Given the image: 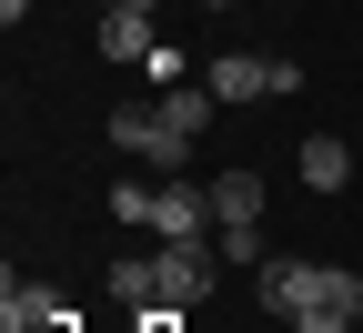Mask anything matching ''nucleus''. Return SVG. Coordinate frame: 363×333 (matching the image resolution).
<instances>
[{"mask_svg":"<svg viewBox=\"0 0 363 333\" xmlns=\"http://www.w3.org/2000/svg\"><path fill=\"white\" fill-rule=\"evenodd\" d=\"M262 313H272V323H363V273L272 253V263H262Z\"/></svg>","mask_w":363,"mask_h":333,"instance_id":"nucleus-1","label":"nucleus"},{"mask_svg":"<svg viewBox=\"0 0 363 333\" xmlns=\"http://www.w3.org/2000/svg\"><path fill=\"white\" fill-rule=\"evenodd\" d=\"M101 141H111L121 162H152V172H182V152H192V131H172V111H162V102H111Z\"/></svg>","mask_w":363,"mask_h":333,"instance_id":"nucleus-2","label":"nucleus"},{"mask_svg":"<svg viewBox=\"0 0 363 333\" xmlns=\"http://www.w3.org/2000/svg\"><path fill=\"white\" fill-rule=\"evenodd\" d=\"M202 81H212V102H283V91H303V61H283V51H222V61H202Z\"/></svg>","mask_w":363,"mask_h":333,"instance_id":"nucleus-3","label":"nucleus"},{"mask_svg":"<svg viewBox=\"0 0 363 333\" xmlns=\"http://www.w3.org/2000/svg\"><path fill=\"white\" fill-rule=\"evenodd\" d=\"M222 273H233L222 243H162V303H172V313H202Z\"/></svg>","mask_w":363,"mask_h":333,"instance_id":"nucleus-4","label":"nucleus"},{"mask_svg":"<svg viewBox=\"0 0 363 333\" xmlns=\"http://www.w3.org/2000/svg\"><path fill=\"white\" fill-rule=\"evenodd\" d=\"M152 51H162V11H142V0H111V11H101V61L142 71Z\"/></svg>","mask_w":363,"mask_h":333,"instance_id":"nucleus-5","label":"nucleus"},{"mask_svg":"<svg viewBox=\"0 0 363 333\" xmlns=\"http://www.w3.org/2000/svg\"><path fill=\"white\" fill-rule=\"evenodd\" d=\"M61 323H71V303L51 283H21V273L0 283V333H61Z\"/></svg>","mask_w":363,"mask_h":333,"instance_id":"nucleus-6","label":"nucleus"},{"mask_svg":"<svg viewBox=\"0 0 363 333\" xmlns=\"http://www.w3.org/2000/svg\"><path fill=\"white\" fill-rule=\"evenodd\" d=\"M212 232H262V172H212Z\"/></svg>","mask_w":363,"mask_h":333,"instance_id":"nucleus-7","label":"nucleus"},{"mask_svg":"<svg viewBox=\"0 0 363 333\" xmlns=\"http://www.w3.org/2000/svg\"><path fill=\"white\" fill-rule=\"evenodd\" d=\"M101 283H111V303H121V313H152V303H162V253H121Z\"/></svg>","mask_w":363,"mask_h":333,"instance_id":"nucleus-8","label":"nucleus"},{"mask_svg":"<svg viewBox=\"0 0 363 333\" xmlns=\"http://www.w3.org/2000/svg\"><path fill=\"white\" fill-rule=\"evenodd\" d=\"M293 162H303V182H313V192H343V182H353V152H343V131H313Z\"/></svg>","mask_w":363,"mask_h":333,"instance_id":"nucleus-9","label":"nucleus"},{"mask_svg":"<svg viewBox=\"0 0 363 333\" xmlns=\"http://www.w3.org/2000/svg\"><path fill=\"white\" fill-rule=\"evenodd\" d=\"M152 192H162V182L121 172V182H111V222H121V232H152Z\"/></svg>","mask_w":363,"mask_h":333,"instance_id":"nucleus-10","label":"nucleus"},{"mask_svg":"<svg viewBox=\"0 0 363 333\" xmlns=\"http://www.w3.org/2000/svg\"><path fill=\"white\" fill-rule=\"evenodd\" d=\"M142 71H152V81H162V91H172V81H202V71H192V61H182V51H172V40H162V51H152V61H142Z\"/></svg>","mask_w":363,"mask_h":333,"instance_id":"nucleus-11","label":"nucleus"},{"mask_svg":"<svg viewBox=\"0 0 363 333\" xmlns=\"http://www.w3.org/2000/svg\"><path fill=\"white\" fill-rule=\"evenodd\" d=\"M131 333H182V313H172V303H152V313H131Z\"/></svg>","mask_w":363,"mask_h":333,"instance_id":"nucleus-12","label":"nucleus"},{"mask_svg":"<svg viewBox=\"0 0 363 333\" xmlns=\"http://www.w3.org/2000/svg\"><path fill=\"white\" fill-rule=\"evenodd\" d=\"M21 11H30V0H0V21H11V31H21Z\"/></svg>","mask_w":363,"mask_h":333,"instance_id":"nucleus-13","label":"nucleus"},{"mask_svg":"<svg viewBox=\"0 0 363 333\" xmlns=\"http://www.w3.org/2000/svg\"><path fill=\"white\" fill-rule=\"evenodd\" d=\"M202 11H242V0H202Z\"/></svg>","mask_w":363,"mask_h":333,"instance_id":"nucleus-14","label":"nucleus"},{"mask_svg":"<svg viewBox=\"0 0 363 333\" xmlns=\"http://www.w3.org/2000/svg\"><path fill=\"white\" fill-rule=\"evenodd\" d=\"M142 11H162V0H142Z\"/></svg>","mask_w":363,"mask_h":333,"instance_id":"nucleus-15","label":"nucleus"}]
</instances>
